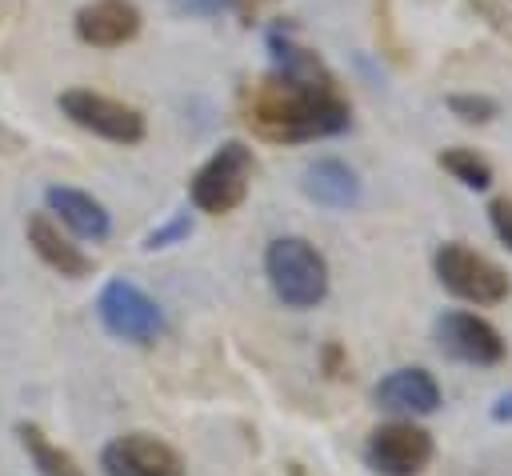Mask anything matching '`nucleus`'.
<instances>
[{"label":"nucleus","mask_w":512,"mask_h":476,"mask_svg":"<svg viewBox=\"0 0 512 476\" xmlns=\"http://www.w3.org/2000/svg\"><path fill=\"white\" fill-rule=\"evenodd\" d=\"M364 460L376 476H420L432 460V436L428 428L408 420H388L368 432Z\"/></svg>","instance_id":"6"},{"label":"nucleus","mask_w":512,"mask_h":476,"mask_svg":"<svg viewBox=\"0 0 512 476\" xmlns=\"http://www.w3.org/2000/svg\"><path fill=\"white\" fill-rule=\"evenodd\" d=\"M44 204H48V212H56L60 224H64L72 236H80V240H104V236L112 232V220H108L104 204H100L96 196L80 192V188L52 184V188L44 192Z\"/></svg>","instance_id":"13"},{"label":"nucleus","mask_w":512,"mask_h":476,"mask_svg":"<svg viewBox=\"0 0 512 476\" xmlns=\"http://www.w3.org/2000/svg\"><path fill=\"white\" fill-rule=\"evenodd\" d=\"M184 12H196V16H212V12H220L228 0H176Z\"/></svg>","instance_id":"19"},{"label":"nucleus","mask_w":512,"mask_h":476,"mask_svg":"<svg viewBox=\"0 0 512 476\" xmlns=\"http://www.w3.org/2000/svg\"><path fill=\"white\" fill-rule=\"evenodd\" d=\"M104 476H184L180 452L152 432H124L100 452Z\"/></svg>","instance_id":"8"},{"label":"nucleus","mask_w":512,"mask_h":476,"mask_svg":"<svg viewBox=\"0 0 512 476\" xmlns=\"http://www.w3.org/2000/svg\"><path fill=\"white\" fill-rule=\"evenodd\" d=\"M448 108L460 116V120H468V124H484V120H492L496 116V104L488 100V96H448Z\"/></svg>","instance_id":"17"},{"label":"nucleus","mask_w":512,"mask_h":476,"mask_svg":"<svg viewBox=\"0 0 512 476\" xmlns=\"http://www.w3.org/2000/svg\"><path fill=\"white\" fill-rule=\"evenodd\" d=\"M440 168L452 172L464 188H476V192H484V188L492 184V168H488V160L476 156L472 148H444V152H440Z\"/></svg>","instance_id":"16"},{"label":"nucleus","mask_w":512,"mask_h":476,"mask_svg":"<svg viewBox=\"0 0 512 476\" xmlns=\"http://www.w3.org/2000/svg\"><path fill=\"white\" fill-rule=\"evenodd\" d=\"M492 416L496 420H512V396H500V404L492 408Z\"/></svg>","instance_id":"21"},{"label":"nucleus","mask_w":512,"mask_h":476,"mask_svg":"<svg viewBox=\"0 0 512 476\" xmlns=\"http://www.w3.org/2000/svg\"><path fill=\"white\" fill-rule=\"evenodd\" d=\"M252 168H256V160H252V148H248V144H240V140L220 144V148L196 168V176H192V184H188L192 204H196L200 212H208V216H224V212L240 208L244 196H248Z\"/></svg>","instance_id":"3"},{"label":"nucleus","mask_w":512,"mask_h":476,"mask_svg":"<svg viewBox=\"0 0 512 476\" xmlns=\"http://www.w3.org/2000/svg\"><path fill=\"white\" fill-rule=\"evenodd\" d=\"M264 272L272 292L288 308H316L328 292V264L304 236H280L264 252Z\"/></svg>","instance_id":"2"},{"label":"nucleus","mask_w":512,"mask_h":476,"mask_svg":"<svg viewBox=\"0 0 512 476\" xmlns=\"http://www.w3.org/2000/svg\"><path fill=\"white\" fill-rule=\"evenodd\" d=\"M96 316H100V324H104L112 336H120V340H128V344H152V340L164 332V312H160V304H156L148 292H140L136 284H128V280H108V284L100 288V296H96Z\"/></svg>","instance_id":"5"},{"label":"nucleus","mask_w":512,"mask_h":476,"mask_svg":"<svg viewBox=\"0 0 512 476\" xmlns=\"http://www.w3.org/2000/svg\"><path fill=\"white\" fill-rule=\"evenodd\" d=\"M488 220H492L496 240L512 252V200H492V204H488Z\"/></svg>","instance_id":"18"},{"label":"nucleus","mask_w":512,"mask_h":476,"mask_svg":"<svg viewBox=\"0 0 512 476\" xmlns=\"http://www.w3.org/2000/svg\"><path fill=\"white\" fill-rule=\"evenodd\" d=\"M248 120L272 140H316L348 128V104L340 100L336 80L296 84V80L272 76L256 92Z\"/></svg>","instance_id":"1"},{"label":"nucleus","mask_w":512,"mask_h":476,"mask_svg":"<svg viewBox=\"0 0 512 476\" xmlns=\"http://www.w3.org/2000/svg\"><path fill=\"white\" fill-rule=\"evenodd\" d=\"M304 192L316 204L348 208V204L360 200V180L344 160H316V164L304 168Z\"/></svg>","instance_id":"14"},{"label":"nucleus","mask_w":512,"mask_h":476,"mask_svg":"<svg viewBox=\"0 0 512 476\" xmlns=\"http://www.w3.org/2000/svg\"><path fill=\"white\" fill-rule=\"evenodd\" d=\"M184 232H188V220H176L172 228H164V232H152V236H148V248H164L172 236H184Z\"/></svg>","instance_id":"20"},{"label":"nucleus","mask_w":512,"mask_h":476,"mask_svg":"<svg viewBox=\"0 0 512 476\" xmlns=\"http://www.w3.org/2000/svg\"><path fill=\"white\" fill-rule=\"evenodd\" d=\"M436 344L444 356L464 364H496L504 360V336L476 312H444L436 320Z\"/></svg>","instance_id":"9"},{"label":"nucleus","mask_w":512,"mask_h":476,"mask_svg":"<svg viewBox=\"0 0 512 476\" xmlns=\"http://www.w3.org/2000/svg\"><path fill=\"white\" fill-rule=\"evenodd\" d=\"M60 108H64V116L72 124L88 128L92 136H104V140H116V144L144 140V116H140V108H132L124 100H112L104 92L68 88V92H60Z\"/></svg>","instance_id":"7"},{"label":"nucleus","mask_w":512,"mask_h":476,"mask_svg":"<svg viewBox=\"0 0 512 476\" xmlns=\"http://www.w3.org/2000/svg\"><path fill=\"white\" fill-rule=\"evenodd\" d=\"M432 264H436V280H440L452 296H460V300H468V304H500V300H508V292H512L508 272H504L496 260L480 256L476 248H468V244H460V240L440 244Z\"/></svg>","instance_id":"4"},{"label":"nucleus","mask_w":512,"mask_h":476,"mask_svg":"<svg viewBox=\"0 0 512 476\" xmlns=\"http://www.w3.org/2000/svg\"><path fill=\"white\" fill-rule=\"evenodd\" d=\"M24 232H28L32 252H36L52 272H60V276H68V280H80V276L92 272V260L60 232V224H56L48 212H32L28 224H24Z\"/></svg>","instance_id":"12"},{"label":"nucleus","mask_w":512,"mask_h":476,"mask_svg":"<svg viewBox=\"0 0 512 476\" xmlns=\"http://www.w3.org/2000/svg\"><path fill=\"white\" fill-rule=\"evenodd\" d=\"M140 32V8L132 0H92L76 12V36L92 48H120Z\"/></svg>","instance_id":"10"},{"label":"nucleus","mask_w":512,"mask_h":476,"mask_svg":"<svg viewBox=\"0 0 512 476\" xmlns=\"http://www.w3.org/2000/svg\"><path fill=\"white\" fill-rule=\"evenodd\" d=\"M16 436H20L24 452L32 456V464L40 468V476H88L80 468V460L72 452H64L60 444H52L36 424H16Z\"/></svg>","instance_id":"15"},{"label":"nucleus","mask_w":512,"mask_h":476,"mask_svg":"<svg viewBox=\"0 0 512 476\" xmlns=\"http://www.w3.org/2000/svg\"><path fill=\"white\" fill-rule=\"evenodd\" d=\"M376 404L396 416H428L440 404V388L424 368H396L376 384Z\"/></svg>","instance_id":"11"}]
</instances>
